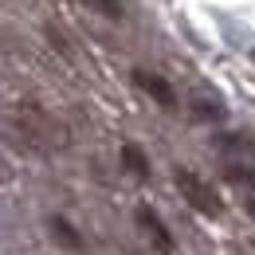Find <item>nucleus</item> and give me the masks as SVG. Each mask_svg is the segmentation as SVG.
Wrapping results in <instances>:
<instances>
[{"label":"nucleus","instance_id":"nucleus-4","mask_svg":"<svg viewBox=\"0 0 255 255\" xmlns=\"http://www.w3.org/2000/svg\"><path fill=\"white\" fill-rule=\"evenodd\" d=\"M118 161H122V169H126L129 177H137V181H149V153H145L137 141H126V145L118 149Z\"/></svg>","mask_w":255,"mask_h":255},{"label":"nucleus","instance_id":"nucleus-7","mask_svg":"<svg viewBox=\"0 0 255 255\" xmlns=\"http://www.w3.org/2000/svg\"><path fill=\"white\" fill-rule=\"evenodd\" d=\"M224 181L244 185V189H255V165H228V169H224Z\"/></svg>","mask_w":255,"mask_h":255},{"label":"nucleus","instance_id":"nucleus-3","mask_svg":"<svg viewBox=\"0 0 255 255\" xmlns=\"http://www.w3.org/2000/svg\"><path fill=\"white\" fill-rule=\"evenodd\" d=\"M137 228H141V232L149 236V244H153V248H157L161 255H177V240H173L169 224L161 220V216L153 212V208H145V204L137 208Z\"/></svg>","mask_w":255,"mask_h":255},{"label":"nucleus","instance_id":"nucleus-6","mask_svg":"<svg viewBox=\"0 0 255 255\" xmlns=\"http://www.w3.org/2000/svg\"><path fill=\"white\" fill-rule=\"evenodd\" d=\"M79 4L98 12V16H106V20H122L126 16V0H79Z\"/></svg>","mask_w":255,"mask_h":255},{"label":"nucleus","instance_id":"nucleus-5","mask_svg":"<svg viewBox=\"0 0 255 255\" xmlns=\"http://www.w3.org/2000/svg\"><path fill=\"white\" fill-rule=\"evenodd\" d=\"M47 232L55 236L59 248H67V252H83V236H79V228L67 220V216H51V220H47Z\"/></svg>","mask_w":255,"mask_h":255},{"label":"nucleus","instance_id":"nucleus-2","mask_svg":"<svg viewBox=\"0 0 255 255\" xmlns=\"http://www.w3.org/2000/svg\"><path fill=\"white\" fill-rule=\"evenodd\" d=\"M133 83H137L145 95L153 98L161 110H177V87H173L165 75H157V71H145V67H133Z\"/></svg>","mask_w":255,"mask_h":255},{"label":"nucleus","instance_id":"nucleus-1","mask_svg":"<svg viewBox=\"0 0 255 255\" xmlns=\"http://www.w3.org/2000/svg\"><path fill=\"white\" fill-rule=\"evenodd\" d=\"M173 185H177V192H181V200L189 204L192 212H200V216H208V220H216L224 212V200L220 192L212 189L204 177H196L192 169H185V165H177L173 169Z\"/></svg>","mask_w":255,"mask_h":255},{"label":"nucleus","instance_id":"nucleus-9","mask_svg":"<svg viewBox=\"0 0 255 255\" xmlns=\"http://www.w3.org/2000/svg\"><path fill=\"white\" fill-rule=\"evenodd\" d=\"M248 216H252V220H255V196H252V200H248Z\"/></svg>","mask_w":255,"mask_h":255},{"label":"nucleus","instance_id":"nucleus-8","mask_svg":"<svg viewBox=\"0 0 255 255\" xmlns=\"http://www.w3.org/2000/svg\"><path fill=\"white\" fill-rule=\"evenodd\" d=\"M192 118H196V122H220V118H224V106H220V102H204V98H196Z\"/></svg>","mask_w":255,"mask_h":255}]
</instances>
